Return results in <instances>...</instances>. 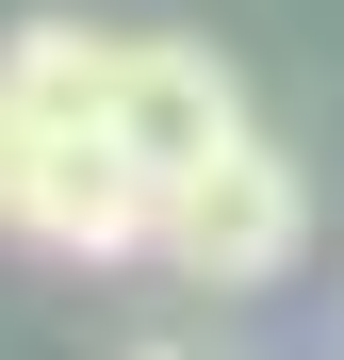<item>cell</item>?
I'll return each mask as SVG.
<instances>
[{
	"instance_id": "cell-1",
	"label": "cell",
	"mask_w": 344,
	"mask_h": 360,
	"mask_svg": "<svg viewBox=\"0 0 344 360\" xmlns=\"http://www.w3.org/2000/svg\"><path fill=\"white\" fill-rule=\"evenodd\" d=\"M148 262H181L197 295H262V278H295V262H312V164H295V148H262V131H229L213 164L164 180Z\"/></svg>"
},
{
	"instance_id": "cell-2",
	"label": "cell",
	"mask_w": 344,
	"mask_h": 360,
	"mask_svg": "<svg viewBox=\"0 0 344 360\" xmlns=\"http://www.w3.org/2000/svg\"><path fill=\"white\" fill-rule=\"evenodd\" d=\"M98 131L132 148L148 180H181V164H213L229 131H246V82H229L197 33H132V49H115V115H98Z\"/></svg>"
},
{
	"instance_id": "cell-3",
	"label": "cell",
	"mask_w": 344,
	"mask_h": 360,
	"mask_svg": "<svg viewBox=\"0 0 344 360\" xmlns=\"http://www.w3.org/2000/svg\"><path fill=\"white\" fill-rule=\"evenodd\" d=\"M148 213H164V180L115 148V131H49V148H33V213H17V246L132 262V246H148Z\"/></svg>"
},
{
	"instance_id": "cell-4",
	"label": "cell",
	"mask_w": 344,
	"mask_h": 360,
	"mask_svg": "<svg viewBox=\"0 0 344 360\" xmlns=\"http://www.w3.org/2000/svg\"><path fill=\"white\" fill-rule=\"evenodd\" d=\"M115 49L132 33H98V17H17L0 33V98H17L33 131H98L115 115Z\"/></svg>"
},
{
	"instance_id": "cell-5",
	"label": "cell",
	"mask_w": 344,
	"mask_h": 360,
	"mask_svg": "<svg viewBox=\"0 0 344 360\" xmlns=\"http://www.w3.org/2000/svg\"><path fill=\"white\" fill-rule=\"evenodd\" d=\"M33 148H49V131H33V115H17V98H0V229H17V213H33Z\"/></svg>"
},
{
	"instance_id": "cell-6",
	"label": "cell",
	"mask_w": 344,
	"mask_h": 360,
	"mask_svg": "<svg viewBox=\"0 0 344 360\" xmlns=\"http://www.w3.org/2000/svg\"><path fill=\"white\" fill-rule=\"evenodd\" d=\"M132 360H181V344H132Z\"/></svg>"
}]
</instances>
